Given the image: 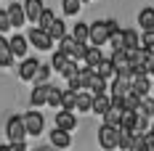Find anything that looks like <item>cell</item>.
Segmentation results:
<instances>
[{
    "label": "cell",
    "instance_id": "cell-1",
    "mask_svg": "<svg viewBox=\"0 0 154 151\" xmlns=\"http://www.w3.org/2000/svg\"><path fill=\"white\" fill-rule=\"evenodd\" d=\"M98 143H101V149H104V151L120 149V127L101 125V127H98Z\"/></svg>",
    "mask_w": 154,
    "mask_h": 151
},
{
    "label": "cell",
    "instance_id": "cell-2",
    "mask_svg": "<svg viewBox=\"0 0 154 151\" xmlns=\"http://www.w3.org/2000/svg\"><path fill=\"white\" fill-rule=\"evenodd\" d=\"M5 135H8V143H19V140H24L27 138V127H24V117H8L5 122Z\"/></svg>",
    "mask_w": 154,
    "mask_h": 151
},
{
    "label": "cell",
    "instance_id": "cell-3",
    "mask_svg": "<svg viewBox=\"0 0 154 151\" xmlns=\"http://www.w3.org/2000/svg\"><path fill=\"white\" fill-rule=\"evenodd\" d=\"M24 117V127H27V135H43V130H45V117L37 111V109H32L27 114H21Z\"/></svg>",
    "mask_w": 154,
    "mask_h": 151
},
{
    "label": "cell",
    "instance_id": "cell-4",
    "mask_svg": "<svg viewBox=\"0 0 154 151\" xmlns=\"http://www.w3.org/2000/svg\"><path fill=\"white\" fill-rule=\"evenodd\" d=\"M27 40H29V45H35V50H51L53 43H56V40H53L45 29H40V27H32L29 35H27Z\"/></svg>",
    "mask_w": 154,
    "mask_h": 151
},
{
    "label": "cell",
    "instance_id": "cell-5",
    "mask_svg": "<svg viewBox=\"0 0 154 151\" xmlns=\"http://www.w3.org/2000/svg\"><path fill=\"white\" fill-rule=\"evenodd\" d=\"M109 40H112V32H109L106 21H93L91 24V45L101 48V45H106Z\"/></svg>",
    "mask_w": 154,
    "mask_h": 151
},
{
    "label": "cell",
    "instance_id": "cell-6",
    "mask_svg": "<svg viewBox=\"0 0 154 151\" xmlns=\"http://www.w3.org/2000/svg\"><path fill=\"white\" fill-rule=\"evenodd\" d=\"M109 95H114V98H125L128 93L133 90V80L130 77H125V74H117L114 80H112V88H109Z\"/></svg>",
    "mask_w": 154,
    "mask_h": 151
},
{
    "label": "cell",
    "instance_id": "cell-7",
    "mask_svg": "<svg viewBox=\"0 0 154 151\" xmlns=\"http://www.w3.org/2000/svg\"><path fill=\"white\" fill-rule=\"evenodd\" d=\"M8 19H11V27L14 29H21L27 24V11H24V3H11L8 8Z\"/></svg>",
    "mask_w": 154,
    "mask_h": 151
},
{
    "label": "cell",
    "instance_id": "cell-8",
    "mask_svg": "<svg viewBox=\"0 0 154 151\" xmlns=\"http://www.w3.org/2000/svg\"><path fill=\"white\" fill-rule=\"evenodd\" d=\"M51 88H53V85H35V88H32V95H29L32 109H40V106H45V104H48Z\"/></svg>",
    "mask_w": 154,
    "mask_h": 151
},
{
    "label": "cell",
    "instance_id": "cell-9",
    "mask_svg": "<svg viewBox=\"0 0 154 151\" xmlns=\"http://www.w3.org/2000/svg\"><path fill=\"white\" fill-rule=\"evenodd\" d=\"M24 11H27V21H32V27H37L45 5H43V0H24Z\"/></svg>",
    "mask_w": 154,
    "mask_h": 151
},
{
    "label": "cell",
    "instance_id": "cell-10",
    "mask_svg": "<svg viewBox=\"0 0 154 151\" xmlns=\"http://www.w3.org/2000/svg\"><path fill=\"white\" fill-rule=\"evenodd\" d=\"M37 69H40V61L37 59H24L19 64V77H21L24 82H32L35 74H37Z\"/></svg>",
    "mask_w": 154,
    "mask_h": 151
},
{
    "label": "cell",
    "instance_id": "cell-11",
    "mask_svg": "<svg viewBox=\"0 0 154 151\" xmlns=\"http://www.w3.org/2000/svg\"><path fill=\"white\" fill-rule=\"evenodd\" d=\"M56 127H59V130H66V133H72V130L77 127V117H75V111L59 109V114H56Z\"/></svg>",
    "mask_w": 154,
    "mask_h": 151
},
{
    "label": "cell",
    "instance_id": "cell-12",
    "mask_svg": "<svg viewBox=\"0 0 154 151\" xmlns=\"http://www.w3.org/2000/svg\"><path fill=\"white\" fill-rule=\"evenodd\" d=\"M69 143H72V135H69L66 130H59V127L51 130V146H53V149L64 151V149H69Z\"/></svg>",
    "mask_w": 154,
    "mask_h": 151
},
{
    "label": "cell",
    "instance_id": "cell-13",
    "mask_svg": "<svg viewBox=\"0 0 154 151\" xmlns=\"http://www.w3.org/2000/svg\"><path fill=\"white\" fill-rule=\"evenodd\" d=\"M14 59H16V56H14V50H11V43L0 35V66H3V69L14 66Z\"/></svg>",
    "mask_w": 154,
    "mask_h": 151
},
{
    "label": "cell",
    "instance_id": "cell-14",
    "mask_svg": "<svg viewBox=\"0 0 154 151\" xmlns=\"http://www.w3.org/2000/svg\"><path fill=\"white\" fill-rule=\"evenodd\" d=\"M8 43H11V50H14L16 59H24V56H27V45H29V40H27L24 35H14Z\"/></svg>",
    "mask_w": 154,
    "mask_h": 151
},
{
    "label": "cell",
    "instance_id": "cell-15",
    "mask_svg": "<svg viewBox=\"0 0 154 151\" xmlns=\"http://www.w3.org/2000/svg\"><path fill=\"white\" fill-rule=\"evenodd\" d=\"M109 109H112V95L104 93V95H93V114H106Z\"/></svg>",
    "mask_w": 154,
    "mask_h": 151
},
{
    "label": "cell",
    "instance_id": "cell-16",
    "mask_svg": "<svg viewBox=\"0 0 154 151\" xmlns=\"http://www.w3.org/2000/svg\"><path fill=\"white\" fill-rule=\"evenodd\" d=\"M122 48L125 50H136L141 48V37L136 29H122Z\"/></svg>",
    "mask_w": 154,
    "mask_h": 151
},
{
    "label": "cell",
    "instance_id": "cell-17",
    "mask_svg": "<svg viewBox=\"0 0 154 151\" xmlns=\"http://www.w3.org/2000/svg\"><path fill=\"white\" fill-rule=\"evenodd\" d=\"M77 48H80V43H77L72 35H66V37H61V40H59V50H61V53H66L69 59H75Z\"/></svg>",
    "mask_w": 154,
    "mask_h": 151
},
{
    "label": "cell",
    "instance_id": "cell-18",
    "mask_svg": "<svg viewBox=\"0 0 154 151\" xmlns=\"http://www.w3.org/2000/svg\"><path fill=\"white\" fill-rule=\"evenodd\" d=\"M72 37H75L77 43H91V24L77 21L75 27H72Z\"/></svg>",
    "mask_w": 154,
    "mask_h": 151
},
{
    "label": "cell",
    "instance_id": "cell-19",
    "mask_svg": "<svg viewBox=\"0 0 154 151\" xmlns=\"http://www.w3.org/2000/svg\"><path fill=\"white\" fill-rule=\"evenodd\" d=\"M77 111H93V93L91 90H80L77 93Z\"/></svg>",
    "mask_w": 154,
    "mask_h": 151
},
{
    "label": "cell",
    "instance_id": "cell-20",
    "mask_svg": "<svg viewBox=\"0 0 154 151\" xmlns=\"http://www.w3.org/2000/svg\"><path fill=\"white\" fill-rule=\"evenodd\" d=\"M109 80H104V77L98 74V72H96V74H93V80H91V85H88V90L93 93V95H104V93H106V85Z\"/></svg>",
    "mask_w": 154,
    "mask_h": 151
},
{
    "label": "cell",
    "instance_id": "cell-21",
    "mask_svg": "<svg viewBox=\"0 0 154 151\" xmlns=\"http://www.w3.org/2000/svg\"><path fill=\"white\" fill-rule=\"evenodd\" d=\"M104 61V53H101V48L91 45L88 48V56H85V66H91V69H98V64Z\"/></svg>",
    "mask_w": 154,
    "mask_h": 151
},
{
    "label": "cell",
    "instance_id": "cell-22",
    "mask_svg": "<svg viewBox=\"0 0 154 151\" xmlns=\"http://www.w3.org/2000/svg\"><path fill=\"white\" fill-rule=\"evenodd\" d=\"M138 27L143 32L146 29H154V8H141L138 14Z\"/></svg>",
    "mask_w": 154,
    "mask_h": 151
},
{
    "label": "cell",
    "instance_id": "cell-23",
    "mask_svg": "<svg viewBox=\"0 0 154 151\" xmlns=\"http://www.w3.org/2000/svg\"><path fill=\"white\" fill-rule=\"evenodd\" d=\"M104 125H112V127H122V109L112 106L106 114H104Z\"/></svg>",
    "mask_w": 154,
    "mask_h": 151
},
{
    "label": "cell",
    "instance_id": "cell-24",
    "mask_svg": "<svg viewBox=\"0 0 154 151\" xmlns=\"http://www.w3.org/2000/svg\"><path fill=\"white\" fill-rule=\"evenodd\" d=\"M98 74L104 77V80H114L117 77V69H114V64H112V59H104L101 64H98V69H96Z\"/></svg>",
    "mask_w": 154,
    "mask_h": 151
},
{
    "label": "cell",
    "instance_id": "cell-25",
    "mask_svg": "<svg viewBox=\"0 0 154 151\" xmlns=\"http://www.w3.org/2000/svg\"><path fill=\"white\" fill-rule=\"evenodd\" d=\"M61 109H66V111H75L77 109V93L75 90L66 88V90L61 93Z\"/></svg>",
    "mask_w": 154,
    "mask_h": 151
},
{
    "label": "cell",
    "instance_id": "cell-26",
    "mask_svg": "<svg viewBox=\"0 0 154 151\" xmlns=\"http://www.w3.org/2000/svg\"><path fill=\"white\" fill-rule=\"evenodd\" d=\"M133 138H136V133H133V130L120 127V149H122V151H130V149H133Z\"/></svg>",
    "mask_w": 154,
    "mask_h": 151
},
{
    "label": "cell",
    "instance_id": "cell-27",
    "mask_svg": "<svg viewBox=\"0 0 154 151\" xmlns=\"http://www.w3.org/2000/svg\"><path fill=\"white\" fill-rule=\"evenodd\" d=\"M48 35H51V37H53V40L59 43L61 37H66V24H64L61 19H56V21H53V27L48 29Z\"/></svg>",
    "mask_w": 154,
    "mask_h": 151
},
{
    "label": "cell",
    "instance_id": "cell-28",
    "mask_svg": "<svg viewBox=\"0 0 154 151\" xmlns=\"http://www.w3.org/2000/svg\"><path fill=\"white\" fill-rule=\"evenodd\" d=\"M51 69L53 66H48V64H40V69H37V74H35V85H48V77H51Z\"/></svg>",
    "mask_w": 154,
    "mask_h": 151
},
{
    "label": "cell",
    "instance_id": "cell-29",
    "mask_svg": "<svg viewBox=\"0 0 154 151\" xmlns=\"http://www.w3.org/2000/svg\"><path fill=\"white\" fill-rule=\"evenodd\" d=\"M53 21H56V14H53L51 8H45V11H43V16H40V21H37V27L48 32L51 27H53Z\"/></svg>",
    "mask_w": 154,
    "mask_h": 151
},
{
    "label": "cell",
    "instance_id": "cell-30",
    "mask_svg": "<svg viewBox=\"0 0 154 151\" xmlns=\"http://www.w3.org/2000/svg\"><path fill=\"white\" fill-rule=\"evenodd\" d=\"M66 61H69V56H66V53H61V50H56V53H53V59H51L53 72H61L64 66H66Z\"/></svg>",
    "mask_w": 154,
    "mask_h": 151
},
{
    "label": "cell",
    "instance_id": "cell-31",
    "mask_svg": "<svg viewBox=\"0 0 154 151\" xmlns=\"http://www.w3.org/2000/svg\"><path fill=\"white\" fill-rule=\"evenodd\" d=\"M61 8L66 16H77V11L82 8V0H61Z\"/></svg>",
    "mask_w": 154,
    "mask_h": 151
},
{
    "label": "cell",
    "instance_id": "cell-32",
    "mask_svg": "<svg viewBox=\"0 0 154 151\" xmlns=\"http://www.w3.org/2000/svg\"><path fill=\"white\" fill-rule=\"evenodd\" d=\"M77 72H80V66H77V61H75V59H69V61H66V66H64V69L59 72V74H61L64 80H72V77H75Z\"/></svg>",
    "mask_w": 154,
    "mask_h": 151
},
{
    "label": "cell",
    "instance_id": "cell-33",
    "mask_svg": "<svg viewBox=\"0 0 154 151\" xmlns=\"http://www.w3.org/2000/svg\"><path fill=\"white\" fill-rule=\"evenodd\" d=\"M61 88H51V95H48V106H53V109H61Z\"/></svg>",
    "mask_w": 154,
    "mask_h": 151
},
{
    "label": "cell",
    "instance_id": "cell-34",
    "mask_svg": "<svg viewBox=\"0 0 154 151\" xmlns=\"http://www.w3.org/2000/svg\"><path fill=\"white\" fill-rule=\"evenodd\" d=\"M141 48H146V50H154V29L141 32Z\"/></svg>",
    "mask_w": 154,
    "mask_h": 151
},
{
    "label": "cell",
    "instance_id": "cell-35",
    "mask_svg": "<svg viewBox=\"0 0 154 151\" xmlns=\"http://www.w3.org/2000/svg\"><path fill=\"white\" fill-rule=\"evenodd\" d=\"M8 29H14V27H11V19H8V11H5V8H0V35H3V32H8Z\"/></svg>",
    "mask_w": 154,
    "mask_h": 151
},
{
    "label": "cell",
    "instance_id": "cell-36",
    "mask_svg": "<svg viewBox=\"0 0 154 151\" xmlns=\"http://www.w3.org/2000/svg\"><path fill=\"white\" fill-rule=\"evenodd\" d=\"M146 72L154 74V50H149V61H146Z\"/></svg>",
    "mask_w": 154,
    "mask_h": 151
},
{
    "label": "cell",
    "instance_id": "cell-37",
    "mask_svg": "<svg viewBox=\"0 0 154 151\" xmlns=\"http://www.w3.org/2000/svg\"><path fill=\"white\" fill-rule=\"evenodd\" d=\"M11 151H27V143L19 140V143H11Z\"/></svg>",
    "mask_w": 154,
    "mask_h": 151
},
{
    "label": "cell",
    "instance_id": "cell-38",
    "mask_svg": "<svg viewBox=\"0 0 154 151\" xmlns=\"http://www.w3.org/2000/svg\"><path fill=\"white\" fill-rule=\"evenodd\" d=\"M146 104H149V111H152V119H154V98H146Z\"/></svg>",
    "mask_w": 154,
    "mask_h": 151
},
{
    "label": "cell",
    "instance_id": "cell-39",
    "mask_svg": "<svg viewBox=\"0 0 154 151\" xmlns=\"http://www.w3.org/2000/svg\"><path fill=\"white\" fill-rule=\"evenodd\" d=\"M0 151H11V143H3V146H0Z\"/></svg>",
    "mask_w": 154,
    "mask_h": 151
},
{
    "label": "cell",
    "instance_id": "cell-40",
    "mask_svg": "<svg viewBox=\"0 0 154 151\" xmlns=\"http://www.w3.org/2000/svg\"><path fill=\"white\" fill-rule=\"evenodd\" d=\"M152 98H154V88H152Z\"/></svg>",
    "mask_w": 154,
    "mask_h": 151
},
{
    "label": "cell",
    "instance_id": "cell-41",
    "mask_svg": "<svg viewBox=\"0 0 154 151\" xmlns=\"http://www.w3.org/2000/svg\"><path fill=\"white\" fill-rule=\"evenodd\" d=\"M51 151H59V149H51Z\"/></svg>",
    "mask_w": 154,
    "mask_h": 151
},
{
    "label": "cell",
    "instance_id": "cell-42",
    "mask_svg": "<svg viewBox=\"0 0 154 151\" xmlns=\"http://www.w3.org/2000/svg\"><path fill=\"white\" fill-rule=\"evenodd\" d=\"M82 3H85V0H82Z\"/></svg>",
    "mask_w": 154,
    "mask_h": 151
},
{
    "label": "cell",
    "instance_id": "cell-43",
    "mask_svg": "<svg viewBox=\"0 0 154 151\" xmlns=\"http://www.w3.org/2000/svg\"><path fill=\"white\" fill-rule=\"evenodd\" d=\"M152 151H154V149H152Z\"/></svg>",
    "mask_w": 154,
    "mask_h": 151
}]
</instances>
